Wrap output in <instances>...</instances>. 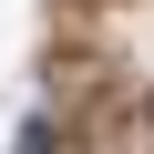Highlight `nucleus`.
I'll return each instance as SVG.
<instances>
[{
    "mask_svg": "<svg viewBox=\"0 0 154 154\" xmlns=\"http://www.w3.org/2000/svg\"><path fill=\"white\" fill-rule=\"evenodd\" d=\"M11 154H62V123H51V113H31V123H21V144H11Z\"/></svg>",
    "mask_w": 154,
    "mask_h": 154,
    "instance_id": "f257e3e1",
    "label": "nucleus"
},
{
    "mask_svg": "<svg viewBox=\"0 0 154 154\" xmlns=\"http://www.w3.org/2000/svg\"><path fill=\"white\" fill-rule=\"evenodd\" d=\"M144 113H154V93H144Z\"/></svg>",
    "mask_w": 154,
    "mask_h": 154,
    "instance_id": "f03ea898",
    "label": "nucleus"
}]
</instances>
